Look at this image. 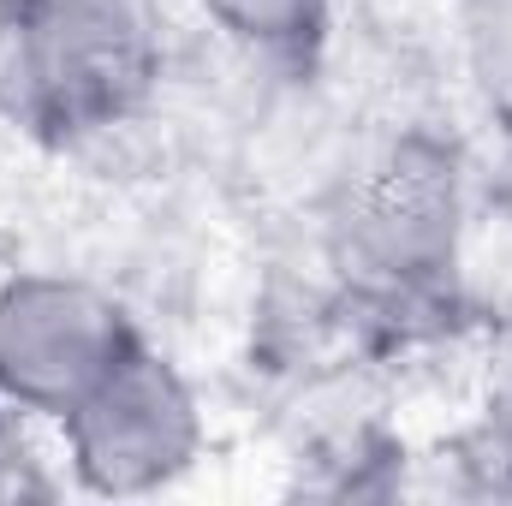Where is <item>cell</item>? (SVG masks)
Returning <instances> with one entry per match:
<instances>
[{
  "label": "cell",
  "mask_w": 512,
  "mask_h": 506,
  "mask_svg": "<svg viewBox=\"0 0 512 506\" xmlns=\"http://www.w3.org/2000/svg\"><path fill=\"white\" fill-rule=\"evenodd\" d=\"M465 48L483 96L512 114V0H465Z\"/></svg>",
  "instance_id": "8992f818"
},
{
  "label": "cell",
  "mask_w": 512,
  "mask_h": 506,
  "mask_svg": "<svg viewBox=\"0 0 512 506\" xmlns=\"http://www.w3.org/2000/svg\"><path fill=\"white\" fill-rule=\"evenodd\" d=\"M60 429L90 495L167 489L203 453V411L191 381L143 340L60 417Z\"/></svg>",
  "instance_id": "7a4b0ae2"
},
{
  "label": "cell",
  "mask_w": 512,
  "mask_h": 506,
  "mask_svg": "<svg viewBox=\"0 0 512 506\" xmlns=\"http://www.w3.org/2000/svg\"><path fill=\"white\" fill-rule=\"evenodd\" d=\"M453 179L435 155H399L382 179L358 197L346 221V256L393 286H417L441 274L453 256Z\"/></svg>",
  "instance_id": "277c9868"
},
{
  "label": "cell",
  "mask_w": 512,
  "mask_h": 506,
  "mask_svg": "<svg viewBox=\"0 0 512 506\" xmlns=\"http://www.w3.org/2000/svg\"><path fill=\"white\" fill-rule=\"evenodd\" d=\"M137 346L126 310L66 274H18L0 286V399L66 417Z\"/></svg>",
  "instance_id": "3957f363"
},
{
  "label": "cell",
  "mask_w": 512,
  "mask_h": 506,
  "mask_svg": "<svg viewBox=\"0 0 512 506\" xmlns=\"http://www.w3.org/2000/svg\"><path fill=\"white\" fill-rule=\"evenodd\" d=\"M155 42L137 0H6L0 108L18 126L78 137L114 126L149 90Z\"/></svg>",
  "instance_id": "6da1fadb"
},
{
  "label": "cell",
  "mask_w": 512,
  "mask_h": 506,
  "mask_svg": "<svg viewBox=\"0 0 512 506\" xmlns=\"http://www.w3.org/2000/svg\"><path fill=\"white\" fill-rule=\"evenodd\" d=\"M0 405H6V399H0Z\"/></svg>",
  "instance_id": "52a82bcc"
},
{
  "label": "cell",
  "mask_w": 512,
  "mask_h": 506,
  "mask_svg": "<svg viewBox=\"0 0 512 506\" xmlns=\"http://www.w3.org/2000/svg\"><path fill=\"white\" fill-rule=\"evenodd\" d=\"M322 6L328 0H203V12L227 36H239L251 48H274V54L280 48H298L304 36H316Z\"/></svg>",
  "instance_id": "5b68a950"
}]
</instances>
